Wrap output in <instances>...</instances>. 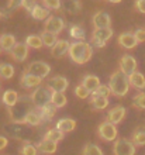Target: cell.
Segmentation results:
<instances>
[{"mask_svg": "<svg viewBox=\"0 0 145 155\" xmlns=\"http://www.w3.org/2000/svg\"><path fill=\"white\" fill-rule=\"evenodd\" d=\"M34 103H32L30 96H20L18 102L13 107H10L7 110L10 121L13 123H20V124H25V117L30 111L34 110Z\"/></svg>", "mask_w": 145, "mask_h": 155, "instance_id": "1", "label": "cell"}, {"mask_svg": "<svg viewBox=\"0 0 145 155\" xmlns=\"http://www.w3.org/2000/svg\"><path fill=\"white\" fill-rule=\"evenodd\" d=\"M69 58L77 65H85L93 57V48L90 42L86 41H75L69 48Z\"/></svg>", "mask_w": 145, "mask_h": 155, "instance_id": "2", "label": "cell"}, {"mask_svg": "<svg viewBox=\"0 0 145 155\" xmlns=\"http://www.w3.org/2000/svg\"><path fill=\"white\" fill-rule=\"evenodd\" d=\"M107 85L110 86L111 94L116 96V97H124L125 94L130 92V87H131L128 75H125L124 72H121L120 69L111 74Z\"/></svg>", "mask_w": 145, "mask_h": 155, "instance_id": "3", "label": "cell"}, {"mask_svg": "<svg viewBox=\"0 0 145 155\" xmlns=\"http://www.w3.org/2000/svg\"><path fill=\"white\" fill-rule=\"evenodd\" d=\"M4 133L12 137L14 140H18V141H23L24 144H31V130H28L24 124H20V123H7L3 126Z\"/></svg>", "mask_w": 145, "mask_h": 155, "instance_id": "4", "label": "cell"}, {"mask_svg": "<svg viewBox=\"0 0 145 155\" xmlns=\"http://www.w3.org/2000/svg\"><path fill=\"white\" fill-rule=\"evenodd\" d=\"M52 90L49 89L48 86H38L35 87V90L30 94L32 103L37 109L45 106V104H49L51 103V99H52Z\"/></svg>", "mask_w": 145, "mask_h": 155, "instance_id": "5", "label": "cell"}, {"mask_svg": "<svg viewBox=\"0 0 145 155\" xmlns=\"http://www.w3.org/2000/svg\"><path fill=\"white\" fill-rule=\"evenodd\" d=\"M97 135H99V138L103 140V141H116L117 135H118L117 126L106 120V121L100 123L99 127H97Z\"/></svg>", "mask_w": 145, "mask_h": 155, "instance_id": "6", "label": "cell"}, {"mask_svg": "<svg viewBox=\"0 0 145 155\" xmlns=\"http://www.w3.org/2000/svg\"><path fill=\"white\" fill-rule=\"evenodd\" d=\"M113 28H94L92 33V45L96 48H103L107 41L113 37Z\"/></svg>", "mask_w": 145, "mask_h": 155, "instance_id": "7", "label": "cell"}, {"mask_svg": "<svg viewBox=\"0 0 145 155\" xmlns=\"http://www.w3.org/2000/svg\"><path fill=\"white\" fill-rule=\"evenodd\" d=\"M24 72L25 74H31V75H35V76H40L41 79H45V78L51 74V65L44 61H34L27 65Z\"/></svg>", "mask_w": 145, "mask_h": 155, "instance_id": "8", "label": "cell"}, {"mask_svg": "<svg viewBox=\"0 0 145 155\" xmlns=\"http://www.w3.org/2000/svg\"><path fill=\"white\" fill-rule=\"evenodd\" d=\"M135 151H137V147L134 145L131 140L118 138L114 143L113 147L114 155H135Z\"/></svg>", "mask_w": 145, "mask_h": 155, "instance_id": "9", "label": "cell"}, {"mask_svg": "<svg viewBox=\"0 0 145 155\" xmlns=\"http://www.w3.org/2000/svg\"><path fill=\"white\" fill-rule=\"evenodd\" d=\"M65 21L62 17L59 16H49L44 23V28L45 31H49V33H54V34H59L62 33L65 30Z\"/></svg>", "mask_w": 145, "mask_h": 155, "instance_id": "10", "label": "cell"}, {"mask_svg": "<svg viewBox=\"0 0 145 155\" xmlns=\"http://www.w3.org/2000/svg\"><path fill=\"white\" fill-rule=\"evenodd\" d=\"M120 71L121 72H124L125 75H131L134 74V72H137V59L133 57V55H128V54H125V55H123V57L120 58Z\"/></svg>", "mask_w": 145, "mask_h": 155, "instance_id": "11", "label": "cell"}, {"mask_svg": "<svg viewBox=\"0 0 145 155\" xmlns=\"http://www.w3.org/2000/svg\"><path fill=\"white\" fill-rule=\"evenodd\" d=\"M92 24L94 28H109L111 27V18L106 12H97L92 17Z\"/></svg>", "mask_w": 145, "mask_h": 155, "instance_id": "12", "label": "cell"}, {"mask_svg": "<svg viewBox=\"0 0 145 155\" xmlns=\"http://www.w3.org/2000/svg\"><path fill=\"white\" fill-rule=\"evenodd\" d=\"M10 57L17 62H24L28 58V47L25 42H17V45L10 51Z\"/></svg>", "mask_w": 145, "mask_h": 155, "instance_id": "13", "label": "cell"}, {"mask_svg": "<svg viewBox=\"0 0 145 155\" xmlns=\"http://www.w3.org/2000/svg\"><path fill=\"white\" fill-rule=\"evenodd\" d=\"M47 86H48L52 92H62V93H65V90L68 89V86H69V82L65 76H59V75H58V76L51 78L48 81V85Z\"/></svg>", "mask_w": 145, "mask_h": 155, "instance_id": "14", "label": "cell"}, {"mask_svg": "<svg viewBox=\"0 0 145 155\" xmlns=\"http://www.w3.org/2000/svg\"><path fill=\"white\" fill-rule=\"evenodd\" d=\"M42 83V79L40 76H35V75L31 74H25L23 72L20 78V85L23 89H32V87H38Z\"/></svg>", "mask_w": 145, "mask_h": 155, "instance_id": "15", "label": "cell"}, {"mask_svg": "<svg viewBox=\"0 0 145 155\" xmlns=\"http://www.w3.org/2000/svg\"><path fill=\"white\" fill-rule=\"evenodd\" d=\"M69 48H71V42L66 40H58V42L51 48V55L54 58H64L65 55L69 54Z\"/></svg>", "mask_w": 145, "mask_h": 155, "instance_id": "16", "label": "cell"}, {"mask_svg": "<svg viewBox=\"0 0 145 155\" xmlns=\"http://www.w3.org/2000/svg\"><path fill=\"white\" fill-rule=\"evenodd\" d=\"M125 114H127V109H125L124 106H116L114 109H111V110L107 113V121L113 123V124H120L123 120H124Z\"/></svg>", "mask_w": 145, "mask_h": 155, "instance_id": "17", "label": "cell"}, {"mask_svg": "<svg viewBox=\"0 0 145 155\" xmlns=\"http://www.w3.org/2000/svg\"><path fill=\"white\" fill-rule=\"evenodd\" d=\"M118 44L124 49H134L138 45L134 33H121L118 35Z\"/></svg>", "mask_w": 145, "mask_h": 155, "instance_id": "18", "label": "cell"}, {"mask_svg": "<svg viewBox=\"0 0 145 155\" xmlns=\"http://www.w3.org/2000/svg\"><path fill=\"white\" fill-rule=\"evenodd\" d=\"M82 4L81 0H62V8L68 14H72V16H76L82 12Z\"/></svg>", "mask_w": 145, "mask_h": 155, "instance_id": "19", "label": "cell"}, {"mask_svg": "<svg viewBox=\"0 0 145 155\" xmlns=\"http://www.w3.org/2000/svg\"><path fill=\"white\" fill-rule=\"evenodd\" d=\"M37 150H38V152H41L44 155H52L58 150V143H54V141H49V140L44 138L37 144Z\"/></svg>", "mask_w": 145, "mask_h": 155, "instance_id": "20", "label": "cell"}, {"mask_svg": "<svg viewBox=\"0 0 145 155\" xmlns=\"http://www.w3.org/2000/svg\"><path fill=\"white\" fill-rule=\"evenodd\" d=\"M58 130H61L64 134L66 133H72L75 128H76V120H73V118H69V117H65V118H61L58 120L57 124H55Z\"/></svg>", "mask_w": 145, "mask_h": 155, "instance_id": "21", "label": "cell"}, {"mask_svg": "<svg viewBox=\"0 0 145 155\" xmlns=\"http://www.w3.org/2000/svg\"><path fill=\"white\" fill-rule=\"evenodd\" d=\"M18 99H20V94L17 93L16 90L8 89V90H6V92L3 93L2 102H3V104L7 107V109H10V107H13L17 102H18Z\"/></svg>", "mask_w": 145, "mask_h": 155, "instance_id": "22", "label": "cell"}, {"mask_svg": "<svg viewBox=\"0 0 145 155\" xmlns=\"http://www.w3.org/2000/svg\"><path fill=\"white\" fill-rule=\"evenodd\" d=\"M16 45H17V41L13 34H2V35H0V47H2L3 51L10 52Z\"/></svg>", "mask_w": 145, "mask_h": 155, "instance_id": "23", "label": "cell"}, {"mask_svg": "<svg viewBox=\"0 0 145 155\" xmlns=\"http://www.w3.org/2000/svg\"><path fill=\"white\" fill-rule=\"evenodd\" d=\"M130 85L131 87L137 90H144L145 89V76L141 74V72H134V74L130 75Z\"/></svg>", "mask_w": 145, "mask_h": 155, "instance_id": "24", "label": "cell"}, {"mask_svg": "<svg viewBox=\"0 0 145 155\" xmlns=\"http://www.w3.org/2000/svg\"><path fill=\"white\" fill-rule=\"evenodd\" d=\"M30 14H31V17L34 18V20H37V21H45L49 16H51L48 8L44 7V6H41V4H37L35 7L31 10Z\"/></svg>", "mask_w": 145, "mask_h": 155, "instance_id": "25", "label": "cell"}, {"mask_svg": "<svg viewBox=\"0 0 145 155\" xmlns=\"http://www.w3.org/2000/svg\"><path fill=\"white\" fill-rule=\"evenodd\" d=\"M82 85H85L92 93H94V92L99 89V86L101 85V82L96 75H86V76L83 78V81H82Z\"/></svg>", "mask_w": 145, "mask_h": 155, "instance_id": "26", "label": "cell"}, {"mask_svg": "<svg viewBox=\"0 0 145 155\" xmlns=\"http://www.w3.org/2000/svg\"><path fill=\"white\" fill-rule=\"evenodd\" d=\"M38 111H40V114L44 121H51L55 117V114H57V107L54 106L52 103H49V104H45V106L40 107Z\"/></svg>", "mask_w": 145, "mask_h": 155, "instance_id": "27", "label": "cell"}, {"mask_svg": "<svg viewBox=\"0 0 145 155\" xmlns=\"http://www.w3.org/2000/svg\"><path fill=\"white\" fill-rule=\"evenodd\" d=\"M90 103H92L93 109L97 111L104 110L106 107L110 104L109 97H100V96H97V94H94V93H92V96H90Z\"/></svg>", "mask_w": 145, "mask_h": 155, "instance_id": "28", "label": "cell"}, {"mask_svg": "<svg viewBox=\"0 0 145 155\" xmlns=\"http://www.w3.org/2000/svg\"><path fill=\"white\" fill-rule=\"evenodd\" d=\"M68 33H69V37L73 38V40H76V41H85V38H86L85 30L82 28L81 25H77V24L69 25Z\"/></svg>", "mask_w": 145, "mask_h": 155, "instance_id": "29", "label": "cell"}, {"mask_svg": "<svg viewBox=\"0 0 145 155\" xmlns=\"http://www.w3.org/2000/svg\"><path fill=\"white\" fill-rule=\"evenodd\" d=\"M42 121H44V120L41 117L40 111H37V110L30 111L28 114H27V117H25V124L30 127H38V126H41Z\"/></svg>", "mask_w": 145, "mask_h": 155, "instance_id": "30", "label": "cell"}, {"mask_svg": "<svg viewBox=\"0 0 145 155\" xmlns=\"http://www.w3.org/2000/svg\"><path fill=\"white\" fill-rule=\"evenodd\" d=\"M14 66L12 64H0V79L2 81H8L14 76Z\"/></svg>", "mask_w": 145, "mask_h": 155, "instance_id": "31", "label": "cell"}, {"mask_svg": "<svg viewBox=\"0 0 145 155\" xmlns=\"http://www.w3.org/2000/svg\"><path fill=\"white\" fill-rule=\"evenodd\" d=\"M64 137H65V134L61 130H58L57 127L49 128V130L45 133V135H44L45 140H49V141H54V143H59V141H62Z\"/></svg>", "mask_w": 145, "mask_h": 155, "instance_id": "32", "label": "cell"}, {"mask_svg": "<svg viewBox=\"0 0 145 155\" xmlns=\"http://www.w3.org/2000/svg\"><path fill=\"white\" fill-rule=\"evenodd\" d=\"M25 44L28 48H34V49H40L44 47V42H42V38L41 35H37V34H31L25 38Z\"/></svg>", "mask_w": 145, "mask_h": 155, "instance_id": "33", "label": "cell"}, {"mask_svg": "<svg viewBox=\"0 0 145 155\" xmlns=\"http://www.w3.org/2000/svg\"><path fill=\"white\" fill-rule=\"evenodd\" d=\"M41 38H42V42H44V47H47V48H52L58 42V35L54 33H49V31H42Z\"/></svg>", "mask_w": 145, "mask_h": 155, "instance_id": "34", "label": "cell"}, {"mask_svg": "<svg viewBox=\"0 0 145 155\" xmlns=\"http://www.w3.org/2000/svg\"><path fill=\"white\" fill-rule=\"evenodd\" d=\"M51 103H52L57 109H61V107L66 106L68 99H66L65 93H62V92H54V93H52V99H51Z\"/></svg>", "mask_w": 145, "mask_h": 155, "instance_id": "35", "label": "cell"}, {"mask_svg": "<svg viewBox=\"0 0 145 155\" xmlns=\"http://www.w3.org/2000/svg\"><path fill=\"white\" fill-rule=\"evenodd\" d=\"M82 155H104V154H103V150L97 144L87 143L85 144V147L82 150Z\"/></svg>", "mask_w": 145, "mask_h": 155, "instance_id": "36", "label": "cell"}, {"mask_svg": "<svg viewBox=\"0 0 145 155\" xmlns=\"http://www.w3.org/2000/svg\"><path fill=\"white\" fill-rule=\"evenodd\" d=\"M131 141L134 143L135 147H144L145 145V128H138L134 131Z\"/></svg>", "mask_w": 145, "mask_h": 155, "instance_id": "37", "label": "cell"}, {"mask_svg": "<svg viewBox=\"0 0 145 155\" xmlns=\"http://www.w3.org/2000/svg\"><path fill=\"white\" fill-rule=\"evenodd\" d=\"M133 106L138 110H145V92H140L134 96Z\"/></svg>", "mask_w": 145, "mask_h": 155, "instance_id": "38", "label": "cell"}, {"mask_svg": "<svg viewBox=\"0 0 145 155\" xmlns=\"http://www.w3.org/2000/svg\"><path fill=\"white\" fill-rule=\"evenodd\" d=\"M75 94H76L79 99H87L92 96V92H90L85 85L81 83V85H77L76 87H75Z\"/></svg>", "mask_w": 145, "mask_h": 155, "instance_id": "39", "label": "cell"}, {"mask_svg": "<svg viewBox=\"0 0 145 155\" xmlns=\"http://www.w3.org/2000/svg\"><path fill=\"white\" fill-rule=\"evenodd\" d=\"M20 155H38V150L32 144H23L20 148Z\"/></svg>", "mask_w": 145, "mask_h": 155, "instance_id": "40", "label": "cell"}, {"mask_svg": "<svg viewBox=\"0 0 145 155\" xmlns=\"http://www.w3.org/2000/svg\"><path fill=\"white\" fill-rule=\"evenodd\" d=\"M42 4L48 10H59V8H62V0H42Z\"/></svg>", "mask_w": 145, "mask_h": 155, "instance_id": "41", "label": "cell"}, {"mask_svg": "<svg viewBox=\"0 0 145 155\" xmlns=\"http://www.w3.org/2000/svg\"><path fill=\"white\" fill-rule=\"evenodd\" d=\"M94 94L100 96V97H109L110 94H111L110 86H109V85H103V83H101V85L99 86V89H97L96 92H94Z\"/></svg>", "mask_w": 145, "mask_h": 155, "instance_id": "42", "label": "cell"}, {"mask_svg": "<svg viewBox=\"0 0 145 155\" xmlns=\"http://www.w3.org/2000/svg\"><path fill=\"white\" fill-rule=\"evenodd\" d=\"M134 35H135V40L138 44L145 42V28H137L134 31Z\"/></svg>", "mask_w": 145, "mask_h": 155, "instance_id": "43", "label": "cell"}, {"mask_svg": "<svg viewBox=\"0 0 145 155\" xmlns=\"http://www.w3.org/2000/svg\"><path fill=\"white\" fill-rule=\"evenodd\" d=\"M23 2H24V0H8L7 2V8L10 10V12H13V10L21 7V6H23Z\"/></svg>", "mask_w": 145, "mask_h": 155, "instance_id": "44", "label": "cell"}, {"mask_svg": "<svg viewBox=\"0 0 145 155\" xmlns=\"http://www.w3.org/2000/svg\"><path fill=\"white\" fill-rule=\"evenodd\" d=\"M37 4H38V3H37V0H24V2H23V6H21V7H24L28 13H31V10H32L34 7H35Z\"/></svg>", "mask_w": 145, "mask_h": 155, "instance_id": "45", "label": "cell"}, {"mask_svg": "<svg viewBox=\"0 0 145 155\" xmlns=\"http://www.w3.org/2000/svg\"><path fill=\"white\" fill-rule=\"evenodd\" d=\"M135 8H137V12L145 14V0H137L135 2Z\"/></svg>", "mask_w": 145, "mask_h": 155, "instance_id": "46", "label": "cell"}, {"mask_svg": "<svg viewBox=\"0 0 145 155\" xmlns=\"http://www.w3.org/2000/svg\"><path fill=\"white\" fill-rule=\"evenodd\" d=\"M8 145V140L7 137H4V135H0V151L4 150V148Z\"/></svg>", "mask_w": 145, "mask_h": 155, "instance_id": "47", "label": "cell"}, {"mask_svg": "<svg viewBox=\"0 0 145 155\" xmlns=\"http://www.w3.org/2000/svg\"><path fill=\"white\" fill-rule=\"evenodd\" d=\"M109 3H113V4H117V3H121L123 0H107Z\"/></svg>", "mask_w": 145, "mask_h": 155, "instance_id": "48", "label": "cell"}, {"mask_svg": "<svg viewBox=\"0 0 145 155\" xmlns=\"http://www.w3.org/2000/svg\"><path fill=\"white\" fill-rule=\"evenodd\" d=\"M2 16H3V13H2V10H0V18H2Z\"/></svg>", "mask_w": 145, "mask_h": 155, "instance_id": "49", "label": "cell"}, {"mask_svg": "<svg viewBox=\"0 0 145 155\" xmlns=\"http://www.w3.org/2000/svg\"><path fill=\"white\" fill-rule=\"evenodd\" d=\"M0 54H2V47H0Z\"/></svg>", "mask_w": 145, "mask_h": 155, "instance_id": "50", "label": "cell"}, {"mask_svg": "<svg viewBox=\"0 0 145 155\" xmlns=\"http://www.w3.org/2000/svg\"><path fill=\"white\" fill-rule=\"evenodd\" d=\"M0 90H2V85H0Z\"/></svg>", "mask_w": 145, "mask_h": 155, "instance_id": "51", "label": "cell"}]
</instances>
